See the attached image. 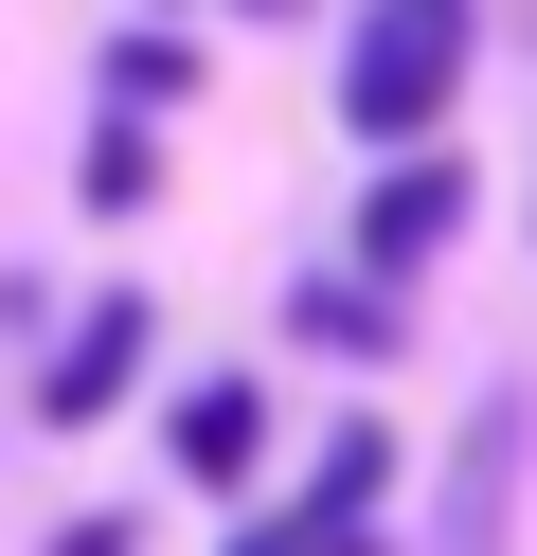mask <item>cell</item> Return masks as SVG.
Masks as SVG:
<instances>
[{"label":"cell","mask_w":537,"mask_h":556,"mask_svg":"<svg viewBox=\"0 0 537 556\" xmlns=\"http://www.w3.org/2000/svg\"><path fill=\"white\" fill-rule=\"evenodd\" d=\"M465 54H484L465 0H358V37H341V126H358V144H430L448 90H465Z\"/></svg>","instance_id":"6da1fadb"},{"label":"cell","mask_w":537,"mask_h":556,"mask_svg":"<svg viewBox=\"0 0 537 556\" xmlns=\"http://www.w3.org/2000/svg\"><path fill=\"white\" fill-rule=\"evenodd\" d=\"M520 431H537L520 395H484V413H465V448H448V520H430V556H501V520H520Z\"/></svg>","instance_id":"7a4b0ae2"},{"label":"cell","mask_w":537,"mask_h":556,"mask_svg":"<svg viewBox=\"0 0 537 556\" xmlns=\"http://www.w3.org/2000/svg\"><path fill=\"white\" fill-rule=\"evenodd\" d=\"M448 233H465V162H448V144H412V162L376 180V216H358V269H430Z\"/></svg>","instance_id":"3957f363"},{"label":"cell","mask_w":537,"mask_h":556,"mask_svg":"<svg viewBox=\"0 0 537 556\" xmlns=\"http://www.w3.org/2000/svg\"><path fill=\"white\" fill-rule=\"evenodd\" d=\"M126 377H143V305H126V288H107V305H90V324H72V341H54V377H36V413H54V431H90V413H107V395H126Z\"/></svg>","instance_id":"277c9868"},{"label":"cell","mask_w":537,"mask_h":556,"mask_svg":"<svg viewBox=\"0 0 537 556\" xmlns=\"http://www.w3.org/2000/svg\"><path fill=\"white\" fill-rule=\"evenodd\" d=\"M162 448H179V484H251L269 467V395H251V377H197V395L162 413Z\"/></svg>","instance_id":"5b68a950"},{"label":"cell","mask_w":537,"mask_h":556,"mask_svg":"<svg viewBox=\"0 0 537 556\" xmlns=\"http://www.w3.org/2000/svg\"><path fill=\"white\" fill-rule=\"evenodd\" d=\"M376 503H394V431H341V448H322V484L286 503V539H305V556H358V539H376Z\"/></svg>","instance_id":"8992f818"},{"label":"cell","mask_w":537,"mask_h":556,"mask_svg":"<svg viewBox=\"0 0 537 556\" xmlns=\"http://www.w3.org/2000/svg\"><path fill=\"white\" fill-rule=\"evenodd\" d=\"M286 324H305L322 359H376V341H394V305H376V288H305V305H286Z\"/></svg>","instance_id":"52a82bcc"},{"label":"cell","mask_w":537,"mask_h":556,"mask_svg":"<svg viewBox=\"0 0 537 556\" xmlns=\"http://www.w3.org/2000/svg\"><path fill=\"white\" fill-rule=\"evenodd\" d=\"M90 198H107V216H143V198H162V162H143V126H107V144H90Z\"/></svg>","instance_id":"ba28073f"},{"label":"cell","mask_w":537,"mask_h":556,"mask_svg":"<svg viewBox=\"0 0 537 556\" xmlns=\"http://www.w3.org/2000/svg\"><path fill=\"white\" fill-rule=\"evenodd\" d=\"M54 556H126V520H72V539H54Z\"/></svg>","instance_id":"9c48e42d"},{"label":"cell","mask_w":537,"mask_h":556,"mask_svg":"<svg viewBox=\"0 0 537 556\" xmlns=\"http://www.w3.org/2000/svg\"><path fill=\"white\" fill-rule=\"evenodd\" d=\"M233 556H305V539H286V520H251V539H233Z\"/></svg>","instance_id":"30bf717a"},{"label":"cell","mask_w":537,"mask_h":556,"mask_svg":"<svg viewBox=\"0 0 537 556\" xmlns=\"http://www.w3.org/2000/svg\"><path fill=\"white\" fill-rule=\"evenodd\" d=\"M251 18H286V0H251Z\"/></svg>","instance_id":"8fae6325"}]
</instances>
